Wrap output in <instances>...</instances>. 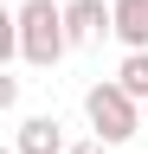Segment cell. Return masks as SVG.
Listing matches in <instances>:
<instances>
[{"label":"cell","mask_w":148,"mask_h":154,"mask_svg":"<svg viewBox=\"0 0 148 154\" xmlns=\"http://www.w3.org/2000/svg\"><path fill=\"white\" fill-rule=\"evenodd\" d=\"M13 19H20V64L52 71L71 51V32H65V7L58 0H26V7H13Z\"/></svg>","instance_id":"obj_1"},{"label":"cell","mask_w":148,"mask_h":154,"mask_svg":"<svg viewBox=\"0 0 148 154\" xmlns=\"http://www.w3.org/2000/svg\"><path fill=\"white\" fill-rule=\"evenodd\" d=\"M84 122H90V135H97L103 148H122L135 128H148V116H142L135 96L109 77V84H90V90H84Z\"/></svg>","instance_id":"obj_2"},{"label":"cell","mask_w":148,"mask_h":154,"mask_svg":"<svg viewBox=\"0 0 148 154\" xmlns=\"http://www.w3.org/2000/svg\"><path fill=\"white\" fill-rule=\"evenodd\" d=\"M65 32H71V51L97 45L103 32H116V7H103V0H65Z\"/></svg>","instance_id":"obj_3"},{"label":"cell","mask_w":148,"mask_h":154,"mask_svg":"<svg viewBox=\"0 0 148 154\" xmlns=\"http://www.w3.org/2000/svg\"><path fill=\"white\" fill-rule=\"evenodd\" d=\"M13 148L20 154H71L58 116H20V122H13Z\"/></svg>","instance_id":"obj_4"},{"label":"cell","mask_w":148,"mask_h":154,"mask_svg":"<svg viewBox=\"0 0 148 154\" xmlns=\"http://www.w3.org/2000/svg\"><path fill=\"white\" fill-rule=\"evenodd\" d=\"M116 7V38L122 51H148V0H109Z\"/></svg>","instance_id":"obj_5"},{"label":"cell","mask_w":148,"mask_h":154,"mask_svg":"<svg viewBox=\"0 0 148 154\" xmlns=\"http://www.w3.org/2000/svg\"><path fill=\"white\" fill-rule=\"evenodd\" d=\"M116 84L135 96V103H148V51H122V64H116Z\"/></svg>","instance_id":"obj_6"},{"label":"cell","mask_w":148,"mask_h":154,"mask_svg":"<svg viewBox=\"0 0 148 154\" xmlns=\"http://www.w3.org/2000/svg\"><path fill=\"white\" fill-rule=\"evenodd\" d=\"M0 109H20V77H0Z\"/></svg>","instance_id":"obj_7"},{"label":"cell","mask_w":148,"mask_h":154,"mask_svg":"<svg viewBox=\"0 0 148 154\" xmlns=\"http://www.w3.org/2000/svg\"><path fill=\"white\" fill-rule=\"evenodd\" d=\"M0 154H20V148H0Z\"/></svg>","instance_id":"obj_8"},{"label":"cell","mask_w":148,"mask_h":154,"mask_svg":"<svg viewBox=\"0 0 148 154\" xmlns=\"http://www.w3.org/2000/svg\"><path fill=\"white\" fill-rule=\"evenodd\" d=\"M142 116H148V103H142Z\"/></svg>","instance_id":"obj_9"}]
</instances>
